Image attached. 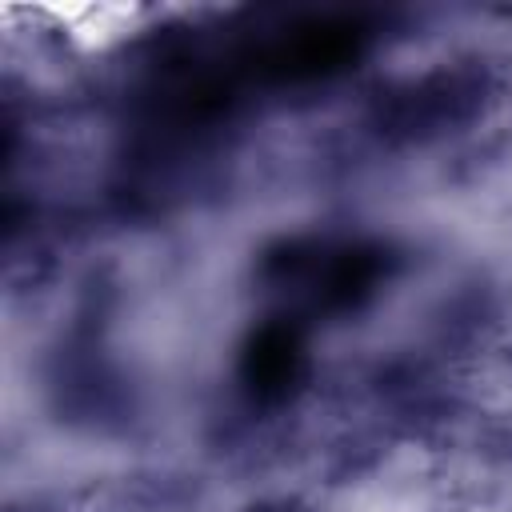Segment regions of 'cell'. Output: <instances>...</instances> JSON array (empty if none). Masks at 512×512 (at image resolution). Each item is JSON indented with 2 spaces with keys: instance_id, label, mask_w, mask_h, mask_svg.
Wrapping results in <instances>:
<instances>
[{
  "instance_id": "cell-1",
  "label": "cell",
  "mask_w": 512,
  "mask_h": 512,
  "mask_svg": "<svg viewBox=\"0 0 512 512\" xmlns=\"http://www.w3.org/2000/svg\"><path fill=\"white\" fill-rule=\"evenodd\" d=\"M292 360H296L292 336L284 328H268L248 352V372L260 388H268V384H280L284 376H292Z\"/></svg>"
}]
</instances>
